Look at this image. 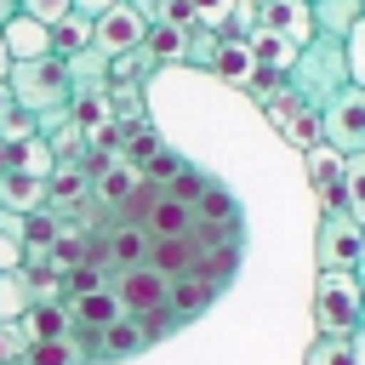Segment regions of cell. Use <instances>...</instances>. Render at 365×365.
I'll return each mask as SVG.
<instances>
[{"mask_svg": "<svg viewBox=\"0 0 365 365\" xmlns=\"http://www.w3.org/2000/svg\"><path fill=\"white\" fill-rule=\"evenodd\" d=\"M211 74H217V80H228V86H251V74H257L251 40H245V34H222V46H217V63H211Z\"/></svg>", "mask_w": 365, "mask_h": 365, "instance_id": "cell-16", "label": "cell"}, {"mask_svg": "<svg viewBox=\"0 0 365 365\" xmlns=\"http://www.w3.org/2000/svg\"><path fill=\"white\" fill-rule=\"evenodd\" d=\"M29 137H40V114L11 108V114L0 120V143H6V148H17V143H29Z\"/></svg>", "mask_w": 365, "mask_h": 365, "instance_id": "cell-36", "label": "cell"}, {"mask_svg": "<svg viewBox=\"0 0 365 365\" xmlns=\"http://www.w3.org/2000/svg\"><path fill=\"white\" fill-rule=\"evenodd\" d=\"M194 222H222V228H240V200L211 177V188L194 200Z\"/></svg>", "mask_w": 365, "mask_h": 365, "instance_id": "cell-24", "label": "cell"}, {"mask_svg": "<svg viewBox=\"0 0 365 365\" xmlns=\"http://www.w3.org/2000/svg\"><path fill=\"white\" fill-rule=\"evenodd\" d=\"M342 46H348V80L365 91V17L348 29V40H342Z\"/></svg>", "mask_w": 365, "mask_h": 365, "instance_id": "cell-38", "label": "cell"}, {"mask_svg": "<svg viewBox=\"0 0 365 365\" xmlns=\"http://www.w3.org/2000/svg\"><path fill=\"white\" fill-rule=\"evenodd\" d=\"M108 6H114V0H74L68 11H74V17H86V23H97V17L108 11Z\"/></svg>", "mask_w": 365, "mask_h": 365, "instance_id": "cell-43", "label": "cell"}, {"mask_svg": "<svg viewBox=\"0 0 365 365\" xmlns=\"http://www.w3.org/2000/svg\"><path fill=\"white\" fill-rule=\"evenodd\" d=\"M205 188H211V171H200V165H188V160H182V171L165 182V194H171V200H182V205H194Z\"/></svg>", "mask_w": 365, "mask_h": 365, "instance_id": "cell-34", "label": "cell"}, {"mask_svg": "<svg viewBox=\"0 0 365 365\" xmlns=\"http://www.w3.org/2000/svg\"><path fill=\"white\" fill-rule=\"evenodd\" d=\"M6 171H11V148L0 143V177H6Z\"/></svg>", "mask_w": 365, "mask_h": 365, "instance_id": "cell-50", "label": "cell"}, {"mask_svg": "<svg viewBox=\"0 0 365 365\" xmlns=\"http://www.w3.org/2000/svg\"><path fill=\"white\" fill-rule=\"evenodd\" d=\"M0 40H6V51H11V63H29V57H51V29L46 23H34V17H11L6 29H0Z\"/></svg>", "mask_w": 365, "mask_h": 365, "instance_id": "cell-14", "label": "cell"}, {"mask_svg": "<svg viewBox=\"0 0 365 365\" xmlns=\"http://www.w3.org/2000/svg\"><path fill=\"white\" fill-rule=\"evenodd\" d=\"M211 302H217V285H205L200 274H177V279H171V308H177L182 325H188L194 314H205Z\"/></svg>", "mask_w": 365, "mask_h": 365, "instance_id": "cell-22", "label": "cell"}, {"mask_svg": "<svg viewBox=\"0 0 365 365\" xmlns=\"http://www.w3.org/2000/svg\"><path fill=\"white\" fill-rule=\"evenodd\" d=\"M314 6V34H331V40H348V29L365 17V0H308Z\"/></svg>", "mask_w": 365, "mask_h": 365, "instance_id": "cell-20", "label": "cell"}, {"mask_svg": "<svg viewBox=\"0 0 365 365\" xmlns=\"http://www.w3.org/2000/svg\"><path fill=\"white\" fill-rule=\"evenodd\" d=\"M0 211H11V217L46 211V182L40 177H23V171H6L0 177Z\"/></svg>", "mask_w": 365, "mask_h": 365, "instance_id": "cell-17", "label": "cell"}, {"mask_svg": "<svg viewBox=\"0 0 365 365\" xmlns=\"http://www.w3.org/2000/svg\"><path fill=\"white\" fill-rule=\"evenodd\" d=\"M302 365H354V359H348V336H325V331H319Z\"/></svg>", "mask_w": 365, "mask_h": 365, "instance_id": "cell-37", "label": "cell"}, {"mask_svg": "<svg viewBox=\"0 0 365 365\" xmlns=\"http://www.w3.org/2000/svg\"><path fill=\"white\" fill-rule=\"evenodd\" d=\"M11 74V51H6V40H0V80Z\"/></svg>", "mask_w": 365, "mask_h": 365, "instance_id": "cell-48", "label": "cell"}, {"mask_svg": "<svg viewBox=\"0 0 365 365\" xmlns=\"http://www.w3.org/2000/svg\"><path fill=\"white\" fill-rule=\"evenodd\" d=\"M68 6H74V0H17V11H23V17H34V23H46V29H51V23H63V17H68Z\"/></svg>", "mask_w": 365, "mask_h": 365, "instance_id": "cell-39", "label": "cell"}, {"mask_svg": "<svg viewBox=\"0 0 365 365\" xmlns=\"http://www.w3.org/2000/svg\"><path fill=\"white\" fill-rule=\"evenodd\" d=\"M148 348V336H143V325L125 314V319H114L97 342H91V359H131V354H143Z\"/></svg>", "mask_w": 365, "mask_h": 365, "instance_id": "cell-19", "label": "cell"}, {"mask_svg": "<svg viewBox=\"0 0 365 365\" xmlns=\"http://www.w3.org/2000/svg\"><path fill=\"white\" fill-rule=\"evenodd\" d=\"M177 171H182V154H171V148H160V154H154V160L143 165V177H148L154 188H165V182H171Z\"/></svg>", "mask_w": 365, "mask_h": 365, "instance_id": "cell-40", "label": "cell"}, {"mask_svg": "<svg viewBox=\"0 0 365 365\" xmlns=\"http://www.w3.org/2000/svg\"><path fill=\"white\" fill-rule=\"evenodd\" d=\"M342 205L365 228V148L359 154H342Z\"/></svg>", "mask_w": 365, "mask_h": 365, "instance_id": "cell-28", "label": "cell"}, {"mask_svg": "<svg viewBox=\"0 0 365 365\" xmlns=\"http://www.w3.org/2000/svg\"><path fill=\"white\" fill-rule=\"evenodd\" d=\"M359 245H365V228L348 211H319V228H314V262L319 268H354Z\"/></svg>", "mask_w": 365, "mask_h": 365, "instance_id": "cell-5", "label": "cell"}, {"mask_svg": "<svg viewBox=\"0 0 365 365\" xmlns=\"http://www.w3.org/2000/svg\"><path fill=\"white\" fill-rule=\"evenodd\" d=\"M80 51H91V23L68 11L63 23H51V57L68 63V57H80Z\"/></svg>", "mask_w": 365, "mask_h": 365, "instance_id": "cell-27", "label": "cell"}, {"mask_svg": "<svg viewBox=\"0 0 365 365\" xmlns=\"http://www.w3.org/2000/svg\"><path fill=\"white\" fill-rule=\"evenodd\" d=\"M23 314H29V285L17 268V274H0V319H23Z\"/></svg>", "mask_w": 365, "mask_h": 365, "instance_id": "cell-35", "label": "cell"}, {"mask_svg": "<svg viewBox=\"0 0 365 365\" xmlns=\"http://www.w3.org/2000/svg\"><path fill=\"white\" fill-rule=\"evenodd\" d=\"M143 34H148V17L131 11L125 0H114V6L91 23V51H103V57H125V51L143 46Z\"/></svg>", "mask_w": 365, "mask_h": 365, "instance_id": "cell-6", "label": "cell"}, {"mask_svg": "<svg viewBox=\"0 0 365 365\" xmlns=\"http://www.w3.org/2000/svg\"><path fill=\"white\" fill-rule=\"evenodd\" d=\"M143 51L154 57V68H165V63H182V51H188V29H177V23H148V34H143Z\"/></svg>", "mask_w": 365, "mask_h": 365, "instance_id": "cell-23", "label": "cell"}, {"mask_svg": "<svg viewBox=\"0 0 365 365\" xmlns=\"http://www.w3.org/2000/svg\"><path fill=\"white\" fill-rule=\"evenodd\" d=\"M143 228L154 240H177V234H194V205L171 200V194H154V205L143 211Z\"/></svg>", "mask_w": 365, "mask_h": 365, "instance_id": "cell-15", "label": "cell"}, {"mask_svg": "<svg viewBox=\"0 0 365 365\" xmlns=\"http://www.w3.org/2000/svg\"><path fill=\"white\" fill-rule=\"evenodd\" d=\"M348 359H354V365H365V325H354V331H348Z\"/></svg>", "mask_w": 365, "mask_h": 365, "instance_id": "cell-44", "label": "cell"}, {"mask_svg": "<svg viewBox=\"0 0 365 365\" xmlns=\"http://www.w3.org/2000/svg\"><path fill=\"white\" fill-rule=\"evenodd\" d=\"M154 74V57L137 46V51H125V57H108V86H143Z\"/></svg>", "mask_w": 365, "mask_h": 365, "instance_id": "cell-32", "label": "cell"}, {"mask_svg": "<svg viewBox=\"0 0 365 365\" xmlns=\"http://www.w3.org/2000/svg\"><path fill=\"white\" fill-rule=\"evenodd\" d=\"M6 86H11L17 108L40 114V125L57 120V114H68V103H74V80H68V63H63V57H29V63H11Z\"/></svg>", "mask_w": 365, "mask_h": 365, "instance_id": "cell-2", "label": "cell"}, {"mask_svg": "<svg viewBox=\"0 0 365 365\" xmlns=\"http://www.w3.org/2000/svg\"><path fill=\"white\" fill-rule=\"evenodd\" d=\"M319 143H331L336 154H359L365 148V91L359 86H342L319 108Z\"/></svg>", "mask_w": 365, "mask_h": 365, "instance_id": "cell-4", "label": "cell"}, {"mask_svg": "<svg viewBox=\"0 0 365 365\" xmlns=\"http://www.w3.org/2000/svg\"><path fill=\"white\" fill-rule=\"evenodd\" d=\"M342 86H354V80H348V46H342V40H331V34H314V40L297 51V63H291L285 91L319 114Z\"/></svg>", "mask_w": 365, "mask_h": 365, "instance_id": "cell-1", "label": "cell"}, {"mask_svg": "<svg viewBox=\"0 0 365 365\" xmlns=\"http://www.w3.org/2000/svg\"><path fill=\"white\" fill-rule=\"evenodd\" d=\"M23 325H29V336H34V342H57V336H68V331H74L63 302H57V308H29V314H23Z\"/></svg>", "mask_w": 365, "mask_h": 365, "instance_id": "cell-31", "label": "cell"}, {"mask_svg": "<svg viewBox=\"0 0 365 365\" xmlns=\"http://www.w3.org/2000/svg\"><path fill=\"white\" fill-rule=\"evenodd\" d=\"M23 268V217L0 211V274H17Z\"/></svg>", "mask_w": 365, "mask_h": 365, "instance_id": "cell-33", "label": "cell"}, {"mask_svg": "<svg viewBox=\"0 0 365 365\" xmlns=\"http://www.w3.org/2000/svg\"><path fill=\"white\" fill-rule=\"evenodd\" d=\"M114 297H120V308L125 314H154V308H165L171 302V279L160 274V268H148V262H137V268H120L114 274Z\"/></svg>", "mask_w": 365, "mask_h": 365, "instance_id": "cell-8", "label": "cell"}, {"mask_svg": "<svg viewBox=\"0 0 365 365\" xmlns=\"http://www.w3.org/2000/svg\"><path fill=\"white\" fill-rule=\"evenodd\" d=\"M251 6H262V0H251Z\"/></svg>", "mask_w": 365, "mask_h": 365, "instance_id": "cell-52", "label": "cell"}, {"mask_svg": "<svg viewBox=\"0 0 365 365\" xmlns=\"http://www.w3.org/2000/svg\"><path fill=\"white\" fill-rule=\"evenodd\" d=\"M302 165H308V182L319 194V211H348L342 205V154L331 143H314V148H302Z\"/></svg>", "mask_w": 365, "mask_h": 365, "instance_id": "cell-11", "label": "cell"}, {"mask_svg": "<svg viewBox=\"0 0 365 365\" xmlns=\"http://www.w3.org/2000/svg\"><path fill=\"white\" fill-rule=\"evenodd\" d=\"M217 46H222V29L188 23V51H182V63H188V68H205V74H211V63H217Z\"/></svg>", "mask_w": 365, "mask_h": 365, "instance_id": "cell-30", "label": "cell"}, {"mask_svg": "<svg viewBox=\"0 0 365 365\" xmlns=\"http://www.w3.org/2000/svg\"><path fill=\"white\" fill-rule=\"evenodd\" d=\"M262 114L279 125V137H285L291 148H314V143H319V114H314L308 103H297L291 91H279V97H274Z\"/></svg>", "mask_w": 365, "mask_h": 365, "instance_id": "cell-12", "label": "cell"}, {"mask_svg": "<svg viewBox=\"0 0 365 365\" xmlns=\"http://www.w3.org/2000/svg\"><path fill=\"white\" fill-rule=\"evenodd\" d=\"M125 6H131V11H143V17L154 23V0H125Z\"/></svg>", "mask_w": 365, "mask_h": 365, "instance_id": "cell-46", "label": "cell"}, {"mask_svg": "<svg viewBox=\"0 0 365 365\" xmlns=\"http://www.w3.org/2000/svg\"><path fill=\"white\" fill-rule=\"evenodd\" d=\"M257 29L291 40V46H308L314 40V6L308 0H262L257 6Z\"/></svg>", "mask_w": 365, "mask_h": 365, "instance_id": "cell-10", "label": "cell"}, {"mask_svg": "<svg viewBox=\"0 0 365 365\" xmlns=\"http://www.w3.org/2000/svg\"><path fill=\"white\" fill-rule=\"evenodd\" d=\"M245 40H251V57H257V68H262V74H291V63H297V51H302V46H291V40L268 34V29H251Z\"/></svg>", "mask_w": 365, "mask_h": 365, "instance_id": "cell-21", "label": "cell"}, {"mask_svg": "<svg viewBox=\"0 0 365 365\" xmlns=\"http://www.w3.org/2000/svg\"><path fill=\"white\" fill-rule=\"evenodd\" d=\"M194 262H200V245H194V234H177V240H154V245H148V268H160L165 279H177V274H194Z\"/></svg>", "mask_w": 365, "mask_h": 365, "instance_id": "cell-18", "label": "cell"}, {"mask_svg": "<svg viewBox=\"0 0 365 365\" xmlns=\"http://www.w3.org/2000/svg\"><path fill=\"white\" fill-rule=\"evenodd\" d=\"M11 17H17V0H0V29H6Z\"/></svg>", "mask_w": 365, "mask_h": 365, "instance_id": "cell-47", "label": "cell"}, {"mask_svg": "<svg viewBox=\"0 0 365 365\" xmlns=\"http://www.w3.org/2000/svg\"><path fill=\"white\" fill-rule=\"evenodd\" d=\"M354 279H359V291H365V245H359V262H354Z\"/></svg>", "mask_w": 365, "mask_h": 365, "instance_id": "cell-49", "label": "cell"}, {"mask_svg": "<svg viewBox=\"0 0 365 365\" xmlns=\"http://www.w3.org/2000/svg\"><path fill=\"white\" fill-rule=\"evenodd\" d=\"M359 308H365V291L354 279V268H319L314 279V319L325 336H348L359 325Z\"/></svg>", "mask_w": 365, "mask_h": 365, "instance_id": "cell-3", "label": "cell"}, {"mask_svg": "<svg viewBox=\"0 0 365 365\" xmlns=\"http://www.w3.org/2000/svg\"><path fill=\"white\" fill-rule=\"evenodd\" d=\"M108 268L120 274V268H137V262H148V245H154V234L143 228V222H125V217H108Z\"/></svg>", "mask_w": 365, "mask_h": 365, "instance_id": "cell-13", "label": "cell"}, {"mask_svg": "<svg viewBox=\"0 0 365 365\" xmlns=\"http://www.w3.org/2000/svg\"><path fill=\"white\" fill-rule=\"evenodd\" d=\"M23 285H29V308H57V302L68 297V285H63V274H57L51 262L23 268Z\"/></svg>", "mask_w": 365, "mask_h": 365, "instance_id": "cell-25", "label": "cell"}, {"mask_svg": "<svg viewBox=\"0 0 365 365\" xmlns=\"http://www.w3.org/2000/svg\"><path fill=\"white\" fill-rule=\"evenodd\" d=\"M137 194H143V165H131V160H120V154L91 177V205H97V217H120Z\"/></svg>", "mask_w": 365, "mask_h": 365, "instance_id": "cell-7", "label": "cell"}, {"mask_svg": "<svg viewBox=\"0 0 365 365\" xmlns=\"http://www.w3.org/2000/svg\"><path fill=\"white\" fill-rule=\"evenodd\" d=\"M11 108H17V97H11V86H6V80H0V120H6V114H11Z\"/></svg>", "mask_w": 365, "mask_h": 365, "instance_id": "cell-45", "label": "cell"}, {"mask_svg": "<svg viewBox=\"0 0 365 365\" xmlns=\"http://www.w3.org/2000/svg\"><path fill=\"white\" fill-rule=\"evenodd\" d=\"M29 365H91V348L68 331V336H57V342H34V348H29Z\"/></svg>", "mask_w": 365, "mask_h": 365, "instance_id": "cell-26", "label": "cell"}, {"mask_svg": "<svg viewBox=\"0 0 365 365\" xmlns=\"http://www.w3.org/2000/svg\"><path fill=\"white\" fill-rule=\"evenodd\" d=\"M234 6H240V0H194V23H205V29H228Z\"/></svg>", "mask_w": 365, "mask_h": 365, "instance_id": "cell-41", "label": "cell"}, {"mask_svg": "<svg viewBox=\"0 0 365 365\" xmlns=\"http://www.w3.org/2000/svg\"><path fill=\"white\" fill-rule=\"evenodd\" d=\"M51 165H57V154H51V143L46 137H29V143H17L11 148V171H23V177H51Z\"/></svg>", "mask_w": 365, "mask_h": 365, "instance_id": "cell-29", "label": "cell"}, {"mask_svg": "<svg viewBox=\"0 0 365 365\" xmlns=\"http://www.w3.org/2000/svg\"><path fill=\"white\" fill-rule=\"evenodd\" d=\"M63 308H68V325H74V336H80L86 348H91L114 319H125V308H120L114 285H103V291H80V297H68Z\"/></svg>", "mask_w": 365, "mask_h": 365, "instance_id": "cell-9", "label": "cell"}, {"mask_svg": "<svg viewBox=\"0 0 365 365\" xmlns=\"http://www.w3.org/2000/svg\"><path fill=\"white\" fill-rule=\"evenodd\" d=\"M359 325H365V308H359Z\"/></svg>", "mask_w": 365, "mask_h": 365, "instance_id": "cell-51", "label": "cell"}, {"mask_svg": "<svg viewBox=\"0 0 365 365\" xmlns=\"http://www.w3.org/2000/svg\"><path fill=\"white\" fill-rule=\"evenodd\" d=\"M154 23H177V29H188V23H194V0H154Z\"/></svg>", "mask_w": 365, "mask_h": 365, "instance_id": "cell-42", "label": "cell"}]
</instances>
